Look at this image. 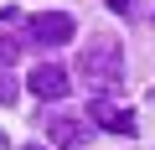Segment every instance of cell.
I'll use <instances>...</instances> for the list:
<instances>
[{"instance_id": "10", "label": "cell", "mask_w": 155, "mask_h": 150, "mask_svg": "<svg viewBox=\"0 0 155 150\" xmlns=\"http://www.w3.org/2000/svg\"><path fill=\"white\" fill-rule=\"evenodd\" d=\"M0 150H5V129H0Z\"/></svg>"}, {"instance_id": "8", "label": "cell", "mask_w": 155, "mask_h": 150, "mask_svg": "<svg viewBox=\"0 0 155 150\" xmlns=\"http://www.w3.org/2000/svg\"><path fill=\"white\" fill-rule=\"evenodd\" d=\"M104 5H109L114 16H129V5H134V0H104Z\"/></svg>"}, {"instance_id": "4", "label": "cell", "mask_w": 155, "mask_h": 150, "mask_svg": "<svg viewBox=\"0 0 155 150\" xmlns=\"http://www.w3.org/2000/svg\"><path fill=\"white\" fill-rule=\"evenodd\" d=\"M88 119H98V129L109 135H134V109H119L114 98H88Z\"/></svg>"}, {"instance_id": "5", "label": "cell", "mask_w": 155, "mask_h": 150, "mask_svg": "<svg viewBox=\"0 0 155 150\" xmlns=\"http://www.w3.org/2000/svg\"><path fill=\"white\" fill-rule=\"evenodd\" d=\"M47 129H52V140H57V145H67V150L88 145V124H83V119H72V114H52V119H47Z\"/></svg>"}, {"instance_id": "9", "label": "cell", "mask_w": 155, "mask_h": 150, "mask_svg": "<svg viewBox=\"0 0 155 150\" xmlns=\"http://www.w3.org/2000/svg\"><path fill=\"white\" fill-rule=\"evenodd\" d=\"M21 150H47V145H21Z\"/></svg>"}, {"instance_id": "11", "label": "cell", "mask_w": 155, "mask_h": 150, "mask_svg": "<svg viewBox=\"0 0 155 150\" xmlns=\"http://www.w3.org/2000/svg\"><path fill=\"white\" fill-rule=\"evenodd\" d=\"M150 98H155V88H150Z\"/></svg>"}, {"instance_id": "1", "label": "cell", "mask_w": 155, "mask_h": 150, "mask_svg": "<svg viewBox=\"0 0 155 150\" xmlns=\"http://www.w3.org/2000/svg\"><path fill=\"white\" fill-rule=\"evenodd\" d=\"M78 72H83L98 93L119 88V83H124V47H119L114 36H88V47L78 52Z\"/></svg>"}, {"instance_id": "2", "label": "cell", "mask_w": 155, "mask_h": 150, "mask_svg": "<svg viewBox=\"0 0 155 150\" xmlns=\"http://www.w3.org/2000/svg\"><path fill=\"white\" fill-rule=\"evenodd\" d=\"M26 31H31V42H41V47H62V42H72V16L67 11H41V16H31L26 21Z\"/></svg>"}, {"instance_id": "3", "label": "cell", "mask_w": 155, "mask_h": 150, "mask_svg": "<svg viewBox=\"0 0 155 150\" xmlns=\"http://www.w3.org/2000/svg\"><path fill=\"white\" fill-rule=\"evenodd\" d=\"M26 88L41 98V104H57V98H67V72L57 67V62H41V67H31V78H26Z\"/></svg>"}, {"instance_id": "7", "label": "cell", "mask_w": 155, "mask_h": 150, "mask_svg": "<svg viewBox=\"0 0 155 150\" xmlns=\"http://www.w3.org/2000/svg\"><path fill=\"white\" fill-rule=\"evenodd\" d=\"M16 93H21L16 78H0V104H16Z\"/></svg>"}, {"instance_id": "6", "label": "cell", "mask_w": 155, "mask_h": 150, "mask_svg": "<svg viewBox=\"0 0 155 150\" xmlns=\"http://www.w3.org/2000/svg\"><path fill=\"white\" fill-rule=\"evenodd\" d=\"M16 52H21V42L5 36V21H0V62H16Z\"/></svg>"}]
</instances>
